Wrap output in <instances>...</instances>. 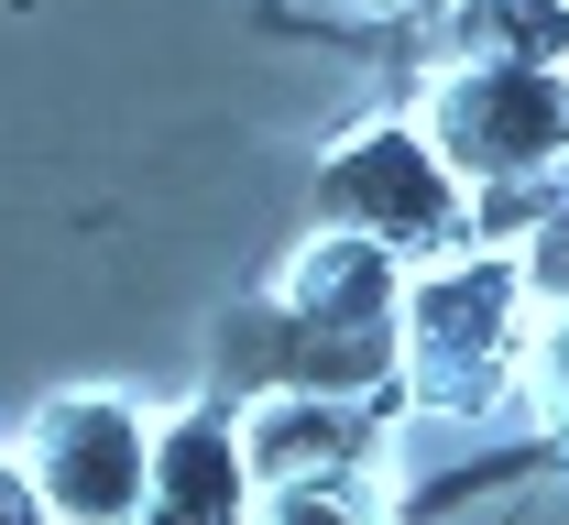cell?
Wrapping results in <instances>:
<instances>
[{
  "mask_svg": "<svg viewBox=\"0 0 569 525\" xmlns=\"http://www.w3.org/2000/svg\"><path fill=\"white\" fill-rule=\"evenodd\" d=\"M406 285L417 263L372 230L318 220V241L284 263V285L252 317L219 329V373L274 383H318V394H372V383L406 373Z\"/></svg>",
  "mask_w": 569,
  "mask_h": 525,
  "instance_id": "6da1fadb",
  "label": "cell"
},
{
  "mask_svg": "<svg viewBox=\"0 0 569 525\" xmlns=\"http://www.w3.org/2000/svg\"><path fill=\"white\" fill-rule=\"evenodd\" d=\"M548 317V285L515 241H460L417 263L406 285V383L427 416H493L503 394H526V340Z\"/></svg>",
  "mask_w": 569,
  "mask_h": 525,
  "instance_id": "7a4b0ae2",
  "label": "cell"
},
{
  "mask_svg": "<svg viewBox=\"0 0 569 525\" xmlns=\"http://www.w3.org/2000/svg\"><path fill=\"white\" fill-rule=\"evenodd\" d=\"M318 220L372 230L406 263H438V252L471 241V175L438 153L427 121H372L351 143H329V164H318Z\"/></svg>",
  "mask_w": 569,
  "mask_h": 525,
  "instance_id": "3957f363",
  "label": "cell"
},
{
  "mask_svg": "<svg viewBox=\"0 0 569 525\" xmlns=\"http://www.w3.org/2000/svg\"><path fill=\"white\" fill-rule=\"evenodd\" d=\"M153 450H164V427L142 416L132 394H110V383L44 394L33 427H22V460H33L56 525H142V504H153Z\"/></svg>",
  "mask_w": 569,
  "mask_h": 525,
  "instance_id": "277c9868",
  "label": "cell"
},
{
  "mask_svg": "<svg viewBox=\"0 0 569 525\" xmlns=\"http://www.w3.org/2000/svg\"><path fill=\"white\" fill-rule=\"evenodd\" d=\"M427 132L438 153L503 186V175H569V67H526V55H460L427 88Z\"/></svg>",
  "mask_w": 569,
  "mask_h": 525,
  "instance_id": "5b68a950",
  "label": "cell"
},
{
  "mask_svg": "<svg viewBox=\"0 0 569 525\" xmlns=\"http://www.w3.org/2000/svg\"><path fill=\"white\" fill-rule=\"evenodd\" d=\"M241 450H252V482H307V471H351V460H383L361 394H318V383H274L241 405Z\"/></svg>",
  "mask_w": 569,
  "mask_h": 525,
  "instance_id": "8992f818",
  "label": "cell"
},
{
  "mask_svg": "<svg viewBox=\"0 0 569 525\" xmlns=\"http://www.w3.org/2000/svg\"><path fill=\"white\" fill-rule=\"evenodd\" d=\"M252 515H263V482L241 450V416H176L164 450H153L142 525H252Z\"/></svg>",
  "mask_w": 569,
  "mask_h": 525,
  "instance_id": "52a82bcc",
  "label": "cell"
},
{
  "mask_svg": "<svg viewBox=\"0 0 569 525\" xmlns=\"http://www.w3.org/2000/svg\"><path fill=\"white\" fill-rule=\"evenodd\" d=\"M252 525H395L383 460H351V471H307V482H263V515H252Z\"/></svg>",
  "mask_w": 569,
  "mask_h": 525,
  "instance_id": "ba28073f",
  "label": "cell"
},
{
  "mask_svg": "<svg viewBox=\"0 0 569 525\" xmlns=\"http://www.w3.org/2000/svg\"><path fill=\"white\" fill-rule=\"evenodd\" d=\"M471 55H526V67H569V0H471L460 11Z\"/></svg>",
  "mask_w": 569,
  "mask_h": 525,
  "instance_id": "9c48e42d",
  "label": "cell"
},
{
  "mask_svg": "<svg viewBox=\"0 0 569 525\" xmlns=\"http://www.w3.org/2000/svg\"><path fill=\"white\" fill-rule=\"evenodd\" d=\"M526 405H537V427L569 438V296H548L537 340H526Z\"/></svg>",
  "mask_w": 569,
  "mask_h": 525,
  "instance_id": "30bf717a",
  "label": "cell"
},
{
  "mask_svg": "<svg viewBox=\"0 0 569 525\" xmlns=\"http://www.w3.org/2000/svg\"><path fill=\"white\" fill-rule=\"evenodd\" d=\"M0 525H56V504H44V482H33L22 450H0Z\"/></svg>",
  "mask_w": 569,
  "mask_h": 525,
  "instance_id": "8fae6325",
  "label": "cell"
},
{
  "mask_svg": "<svg viewBox=\"0 0 569 525\" xmlns=\"http://www.w3.org/2000/svg\"><path fill=\"white\" fill-rule=\"evenodd\" d=\"M526 263H537V285H548V296H569V209L526 241Z\"/></svg>",
  "mask_w": 569,
  "mask_h": 525,
  "instance_id": "7c38bea8",
  "label": "cell"
},
{
  "mask_svg": "<svg viewBox=\"0 0 569 525\" xmlns=\"http://www.w3.org/2000/svg\"><path fill=\"white\" fill-rule=\"evenodd\" d=\"M406 11H417V22H460L471 0H406Z\"/></svg>",
  "mask_w": 569,
  "mask_h": 525,
  "instance_id": "4fadbf2b",
  "label": "cell"
},
{
  "mask_svg": "<svg viewBox=\"0 0 569 525\" xmlns=\"http://www.w3.org/2000/svg\"><path fill=\"white\" fill-rule=\"evenodd\" d=\"M361 11H406V0H361Z\"/></svg>",
  "mask_w": 569,
  "mask_h": 525,
  "instance_id": "5bb4252c",
  "label": "cell"
}]
</instances>
